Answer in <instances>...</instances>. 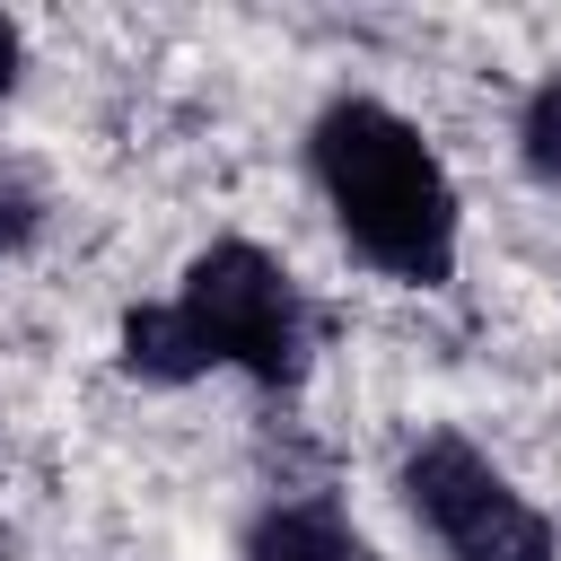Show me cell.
<instances>
[{"mask_svg":"<svg viewBox=\"0 0 561 561\" xmlns=\"http://www.w3.org/2000/svg\"><path fill=\"white\" fill-rule=\"evenodd\" d=\"M245 561H377L333 491H272L245 517Z\"/></svg>","mask_w":561,"mask_h":561,"instance_id":"cell-4","label":"cell"},{"mask_svg":"<svg viewBox=\"0 0 561 561\" xmlns=\"http://www.w3.org/2000/svg\"><path fill=\"white\" fill-rule=\"evenodd\" d=\"M316 359V316L289 280V263L254 237H210L175 298H149L114 333V368L131 386H193L210 368L254 377L263 394H289Z\"/></svg>","mask_w":561,"mask_h":561,"instance_id":"cell-1","label":"cell"},{"mask_svg":"<svg viewBox=\"0 0 561 561\" xmlns=\"http://www.w3.org/2000/svg\"><path fill=\"white\" fill-rule=\"evenodd\" d=\"M403 508L430 526V543L447 561H561L552 517L465 438V430H421L394 465Z\"/></svg>","mask_w":561,"mask_h":561,"instance_id":"cell-3","label":"cell"},{"mask_svg":"<svg viewBox=\"0 0 561 561\" xmlns=\"http://www.w3.org/2000/svg\"><path fill=\"white\" fill-rule=\"evenodd\" d=\"M517 167L543 193H561V70H543L526 88V105H517Z\"/></svg>","mask_w":561,"mask_h":561,"instance_id":"cell-5","label":"cell"},{"mask_svg":"<svg viewBox=\"0 0 561 561\" xmlns=\"http://www.w3.org/2000/svg\"><path fill=\"white\" fill-rule=\"evenodd\" d=\"M18 79H26V35H18V18L0 9V105L18 96Z\"/></svg>","mask_w":561,"mask_h":561,"instance_id":"cell-7","label":"cell"},{"mask_svg":"<svg viewBox=\"0 0 561 561\" xmlns=\"http://www.w3.org/2000/svg\"><path fill=\"white\" fill-rule=\"evenodd\" d=\"M307 175L342 228V245L403 280V289H447L456 280V184L438 167V149L421 140L412 114H394L386 96H333L307 123Z\"/></svg>","mask_w":561,"mask_h":561,"instance_id":"cell-2","label":"cell"},{"mask_svg":"<svg viewBox=\"0 0 561 561\" xmlns=\"http://www.w3.org/2000/svg\"><path fill=\"white\" fill-rule=\"evenodd\" d=\"M35 228H44V193H35V184H18V175H0V263H9V254H26V245H35Z\"/></svg>","mask_w":561,"mask_h":561,"instance_id":"cell-6","label":"cell"}]
</instances>
